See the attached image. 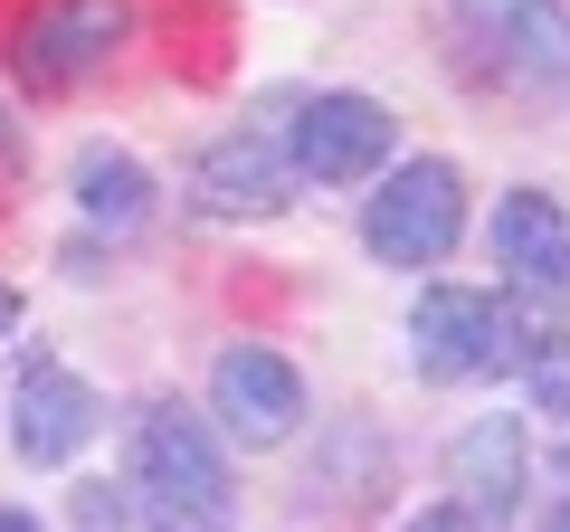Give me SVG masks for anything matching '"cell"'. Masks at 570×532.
<instances>
[{
  "instance_id": "obj_1",
  "label": "cell",
  "mask_w": 570,
  "mask_h": 532,
  "mask_svg": "<svg viewBox=\"0 0 570 532\" xmlns=\"http://www.w3.org/2000/svg\"><path fill=\"white\" fill-rule=\"evenodd\" d=\"M134 504H142V532H238L228 447L181 400H153L134 418Z\"/></svg>"
},
{
  "instance_id": "obj_2",
  "label": "cell",
  "mask_w": 570,
  "mask_h": 532,
  "mask_svg": "<svg viewBox=\"0 0 570 532\" xmlns=\"http://www.w3.org/2000/svg\"><path fill=\"white\" fill-rule=\"evenodd\" d=\"M532 343H542V324L513 295L419 286V305H409V371L419 381H513Z\"/></svg>"
},
{
  "instance_id": "obj_3",
  "label": "cell",
  "mask_w": 570,
  "mask_h": 532,
  "mask_svg": "<svg viewBox=\"0 0 570 532\" xmlns=\"http://www.w3.org/2000/svg\"><path fill=\"white\" fill-rule=\"evenodd\" d=\"M456 238H466V171H456L448 152L400 162L381 190H371V209H362V247H371L381 266H400V276L438 266Z\"/></svg>"
},
{
  "instance_id": "obj_4",
  "label": "cell",
  "mask_w": 570,
  "mask_h": 532,
  "mask_svg": "<svg viewBox=\"0 0 570 532\" xmlns=\"http://www.w3.org/2000/svg\"><path fill=\"white\" fill-rule=\"evenodd\" d=\"M466 58L494 86H532V96H561L570 86V10L561 0H448Z\"/></svg>"
},
{
  "instance_id": "obj_5",
  "label": "cell",
  "mask_w": 570,
  "mask_h": 532,
  "mask_svg": "<svg viewBox=\"0 0 570 532\" xmlns=\"http://www.w3.org/2000/svg\"><path fill=\"white\" fill-rule=\"evenodd\" d=\"M285 162H295V181H371V171L390 162V105L362 96V86H324V96L295 105V134H285Z\"/></svg>"
},
{
  "instance_id": "obj_6",
  "label": "cell",
  "mask_w": 570,
  "mask_h": 532,
  "mask_svg": "<svg viewBox=\"0 0 570 532\" xmlns=\"http://www.w3.org/2000/svg\"><path fill=\"white\" fill-rule=\"evenodd\" d=\"M209 418L238 447H285L305 428V371L285 362L276 343H228L219 371H209Z\"/></svg>"
},
{
  "instance_id": "obj_7",
  "label": "cell",
  "mask_w": 570,
  "mask_h": 532,
  "mask_svg": "<svg viewBox=\"0 0 570 532\" xmlns=\"http://www.w3.org/2000/svg\"><path fill=\"white\" fill-rule=\"evenodd\" d=\"M124 39H134V0H39L20 20V77L39 86V96H67V86L96 77Z\"/></svg>"
},
{
  "instance_id": "obj_8",
  "label": "cell",
  "mask_w": 570,
  "mask_h": 532,
  "mask_svg": "<svg viewBox=\"0 0 570 532\" xmlns=\"http://www.w3.org/2000/svg\"><path fill=\"white\" fill-rule=\"evenodd\" d=\"M96 428H105V400H96V381H77L67 362H29L20 371V400H10V447L29 456V466H67L77 447H96Z\"/></svg>"
},
{
  "instance_id": "obj_9",
  "label": "cell",
  "mask_w": 570,
  "mask_h": 532,
  "mask_svg": "<svg viewBox=\"0 0 570 532\" xmlns=\"http://www.w3.org/2000/svg\"><path fill=\"white\" fill-rule=\"evenodd\" d=\"M190 200H200L209 219H276V209L295 200V162H285V144H266V124L219 134V144L190 162Z\"/></svg>"
},
{
  "instance_id": "obj_10",
  "label": "cell",
  "mask_w": 570,
  "mask_h": 532,
  "mask_svg": "<svg viewBox=\"0 0 570 532\" xmlns=\"http://www.w3.org/2000/svg\"><path fill=\"white\" fill-rule=\"evenodd\" d=\"M494 266L542 305H570V209L551 190H504L494 200Z\"/></svg>"
},
{
  "instance_id": "obj_11",
  "label": "cell",
  "mask_w": 570,
  "mask_h": 532,
  "mask_svg": "<svg viewBox=\"0 0 570 532\" xmlns=\"http://www.w3.org/2000/svg\"><path fill=\"white\" fill-rule=\"evenodd\" d=\"M523 475H532V437H523V418H475L466 437L448 447V485H456V504L475 513V523H504L513 504H523Z\"/></svg>"
},
{
  "instance_id": "obj_12",
  "label": "cell",
  "mask_w": 570,
  "mask_h": 532,
  "mask_svg": "<svg viewBox=\"0 0 570 532\" xmlns=\"http://www.w3.org/2000/svg\"><path fill=\"white\" fill-rule=\"evenodd\" d=\"M67 190H77L86 228H105V238H142V228H153V171L124 144H86L77 171H67Z\"/></svg>"
},
{
  "instance_id": "obj_13",
  "label": "cell",
  "mask_w": 570,
  "mask_h": 532,
  "mask_svg": "<svg viewBox=\"0 0 570 532\" xmlns=\"http://www.w3.org/2000/svg\"><path fill=\"white\" fill-rule=\"evenodd\" d=\"M513 381L532 390V410H542V418H561V428H570V333L542 324V343H532V362L513 371Z\"/></svg>"
},
{
  "instance_id": "obj_14",
  "label": "cell",
  "mask_w": 570,
  "mask_h": 532,
  "mask_svg": "<svg viewBox=\"0 0 570 532\" xmlns=\"http://www.w3.org/2000/svg\"><path fill=\"white\" fill-rule=\"evenodd\" d=\"M67 504H77V532H124L134 523V504L115 485H67Z\"/></svg>"
},
{
  "instance_id": "obj_15",
  "label": "cell",
  "mask_w": 570,
  "mask_h": 532,
  "mask_svg": "<svg viewBox=\"0 0 570 532\" xmlns=\"http://www.w3.org/2000/svg\"><path fill=\"white\" fill-rule=\"evenodd\" d=\"M400 532H485V523H475L466 504H419V513H409Z\"/></svg>"
},
{
  "instance_id": "obj_16",
  "label": "cell",
  "mask_w": 570,
  "mask_h": 532,
  "mask_svg": "<svg viewBox=\"0 0 570 532\" xmlns=\"http://www.w3.org/2000/svg\"><path fill=\"white\" fill-rule=\"evenodd\" d=\"M20 333V286H0V343Z\"/></svg>"
},
{
  "instance_id": "obj_17",
  "label": "cell",
  "mask_w": 570,
  "mask_h": 532,
  "mask_svg": "<svg viewBox=\"0 0 570 532\" xmlns=\"http://www.w3.org/2000/svg\"><path fill=\"white\" fill-rule=\"evenodd\" d=\"M0 162H20V124H10V105H0Z\"/></svg>"
},
{
  "instance_id": "obj_18",
  "label": "cell",
  "mask_w": 570,
  "mask_h": 532,
  "mask_svg": "<svg viewBox=\"0 0 570 532\" xmlns=\"http://www.w3.org/2000/svg\"><path fill=\"white\" fill-rule=\"evenodd\" d=\"M0 532H39V513H20V504H0Z\"/></svg>"
},
{
  "instance_id": "obj_19",
  "label": "cell",
  "mask_w": 570,
  "mask_h": 532,
  "mask_svg": "<svg viewBox=\"0 0 570 532\" xmlns=\"http://www.w3.org/2000/svg\"><path fill=\"white\" fill-rule=\"evenodd\" d=\"M542 532H570V494H561V504H551V523Z\"/></svg>"
},
{
  "instance_id": "obj_20",
  "label": "cell",
  "mask_w": 570,
  "mask_h": 532,
  "mask_svg": "<svg viewBox=\"0 0 570 532\" xmlns=\"http://www.w3.org/2000/svg\"><path fill=\"white\" fill-rule=\"evenodd\" d=\"M551 466H561V485H570V437H561V456H551Z\"/></svg>"
}]
</instances>
